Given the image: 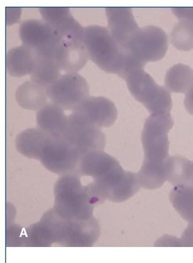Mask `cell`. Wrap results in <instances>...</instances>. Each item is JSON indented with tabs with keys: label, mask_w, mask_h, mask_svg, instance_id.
Wrapping results in <instances>:
<instances>
[{
	"label": "cell",
	"mask_w": 193,
	"mask_h": 263,
	"mask_svg": "<svg viewBox=\"0 0 193 263\" xmlns=\"http://www.w3.org/2000/svg\"><path fill=\"white\" fill-rule=\"evenodd\" d=\"M22 9L21 8H11V7H6V24L7 25H12L14 23H17L20 18Z\"/></svg>",
	"instance_id": "d4e9b609"
},
{
	"label": "cell",
	"mask_w": 193,
	"mask_h": 263,
	"mask_svg": "<svg viewBox=\"0 0 193 263\" xmlns=\"http://www.w3.org/2000/svg\"><path fill=\"white\" fill-rule=\"evenodd\" d=\"M124 80L132 97L151 114H170L172 107L171 95L166 87L156 83L144 69L131 71Z\"/></svg>",
	"instance_id": "8992f818"
},
{
	"label": "cell",
	"mask_w": 193,
	"mask_h": 263,
	"mask_svg": "<svg viewBox=\"0 0 193 263\" xmlns=\"http://www.w3.org/2000/svg\"><path fill=\"white\" fill-rule=\"evenodd\" d=\"M108 30L119 46L126 50L128 43L139 30L130 7H107Z\"/></svg>",
	"instance_id": "4fadbf2b"
},
{
	"label": "cell",
	"mask_w": 193,
	"mask_h": 263,
	"mask_svg": "<svg viewBox=\"0 0 193 263\" xmlns=\"http://www.w3.org/2000/svg\"><path fill=\"white\" fill-rule=\"evenodd\" d=\"M80 178L75 174L64 175L55 185L54 210L66 220L84 221L93 218L95 204Z\"/></svg>",
	"instance_id": "277c9868"
},
{
	"label": "cell",
	"mask_w": 193,
	"mask_h": 263,
	"mask_svg": "<svg viewBox=\"0 0 193 263\" xmlns=\"http://www.w3.org/2000/svg\"><path fill=\"white\" fill-rule=\"evenodd\" d=\"M61 71L55 60L36 58L31 81L47 89L62 76Z\"/></svg>",
	"instance_id": "ffe728a7"
},
{
	"label": "cell",
	"mask_w": 193,
	"mask_h": 263,
	"mask_svg": "<svg viewBox=\"0 0 193 263\" xmlns=\"http://www.w3.org/2000/svg\"><path fill=\"white\" fill-rule=\"evenodd\" d=\"M72 112L100 129L112 126L118 116L117 109L113 102L102 97H88Z\"/></svg>",
	"instance_id": "7c38bea8"
},
{
	"label": "cell",
	"mask_w": 193,
	"mask_h": 263,
	"mask_svg": "<svg viewBox=\"0 0 193 263\" xmlns=\"http://www.w3.org/2000/svg\"><path fill=\"white\" fill-rule=\"evenodd\" d=\"M20 38L24 45L33 51L37 58L55 60L59 37L44 20H27L19 29Z\"/></svg>",
	"instance_id": "52a82bcc"
},
{
	"label": "cell",
	"mask_w": 193,
	"mask_h": 263,
	"mask_svg": "<svg viewBox=\"0 0 193 263\" xmlns=\"http://www.w3.org/2000/svg\"><path fill=\"white\" fill-rule=\"evenodd\" d=\"M48 99L72 112L88 97L90 87L87 80L78 72H66L46 89Z\"/></svg>",
	"instance_id": "ba28073f"
},
{
	"label": "cell",
	"mask_w": 193,
	"mask_h": 263,
	"mask_svg": "<svg viewBox=\"0 0 193 263\" xmlns=\"http://www.w3.org/2000/svg\"><path fill=\"white\" fill-rule=\"evenodd\" d=\"M155 245L161 247H182L180 239L169 235L163 236L159 239Z\"/></svg>",
	"instance_id": "cb8c5ba5"
},
{
	"label": "cell",
	"mask_w": 193,
	"mask_h": 263,
	"mask_svg": "<svg viewBox=\"0 0 193 263\" xmlns=\"http://www.w3.org/2000/svg\"><path fill=\"white\" fill-rule=\"evenodd\" d=\"M184 104L187 112L193 116V86L185 93Z\"/></svg>",
	"instance_id": "4316f807"
},
{
	"label": "cell",
	"mask_w": 193,
	"mask_h": 263,
	"mask_svg": "<svg viewBox=\"0 0 193 263\" xmlns=\"http://www.w3.org/2000/svg\"><path fill=\"white\" fill-rule=\"evenodd\" d=\"M39 11L42 19L52 27L71 14L68 7H40Z\"/></svg>",
	"instance_id": "7402d4cb"
},
{
	"label": "cell",
	"mask_w": 193,
	"mask_h": 263,
	"mask_svg": "<svg viewBox=\"0 0 193 263\" xmlns=\"http://www.w3.org/2000/svg\"><path fill=\"white\" fill-rule=\"evenodd\" d=\"M68 118V127L62 137L77 149L82 157L89 152L105 149L106 137L101 129L90 125L75 112Z\"/></svg>",
	"instance_id": "8fae6325"
},
{
	"label": "cell",
	"mask_w": 193,
	"mask_h": 263,
	"mask_svg": "<svg viewBox=\"0 0 193 263\" xmlns=\"http://www.w3.org/2000/svg\"><path fill=\"white\" fill-rule=\"evenodd\" d=\"M169 199L173 206L189 223H193V187L177 185L172 189Z\"/></svg>",
	"instance_id": "d6986e66"
},
{
	"label": "cell",
	"mask_w": 193,
	"mask_h": 263,
	"mask_svg": "<svg viewBox=\"0 0 193 263\" xmlns=\"http://www.w3.org/2000/svg\"><path fill=\"white\" fill-rule=\"evenodd\" d=\"M170 42L177 49L189 51L193 49V21L180 20L170 34Z\"/></svg>",
	"instance_id": "44dd1931"
},
{
	"label": "cell",
	"mask_w": 193,
	"mask_h": 263,
	"mask_svg": "<svg viewBox=\"0 0 193 263\" xmlns=\"http://www.w3.org/2000/svg\"><path fill=\"white\" fill-rule=\"evenodd\" d=\"M168 36L162 28L154 26L139 28L126 50L137 59L146 64L162 59L168 49Z\"/></svg>",
	"instance_id": "9c48e42d"
},
{
	"label": "cell",
	"mask_w": 193,
	"mask_h": 263,
	"mask_svg": "<svg viewBox=\"0 0 193 263\" xmlns=\"http://www.w3.org/2000/svg\"><path fill=\"white\" fill-rule=\"evenodd\" d=\"M173 125L170 114H151L145 121L142 135L144 159L138 174L140 186L144 189H157L167 180L168 134Z\"/></svg>",
	"instance_id": "6da1fadb"
},
{
	"label": "cell",
	"mask_w": 193,
	"mask_h": 263,
	"mask_svg": "<svg viewBox=\"0 0 193 263\" xmlns=\"http://www.w3.org/2000/svg\"><path fill=\"white\" fill-rule=\"evenodd\" d=\"M182 246L193 247V223H189L180 238Z\"/></svg>",
	"instance_id": "484cf974"
},
{
	"label": "cell",
	"mask_w": 193,
	"mask_h": 263,
	"mask_svg": "<svg viewBox=\"0 0 193 263\" xmlns=\"http://www.w3.org/2000/svg\"><path fill=\"white\" fill-rule=\"evenodd\" d=\"M36 119L37 128L55 137H62L68 127V118L64 109L51 102L37 111Z\"/></svg>",
	"instance_id": "5bb4252c"
},
{
	"label": "cell",
	"mask_w": 193,
	"mask_h": 263,
	"mask_svg": "<svg viewBox=\"0 0 193 263\" xmlns=\"http://www.w3.org/2000/svg\"><path fill=\"white\" fill-rule=\"evenodd\" d=\"M174 186L193 187V161L181 156L170 157L167 162V180Z\"/></svg>",
	"instance_id": "e0dca14e"
},
{
	"label": "cell",
	"mask_w": 193,
	"mask_h": 263,
	"mask_svg": "<svg viewBox=\"0 0 193 263\" xmlns=\"http://www.w3.org/2000/svg\"><path fill=\"white\" fill-rule=\"evenodd\" d=\"M165 84L169 92L186 93L193 86V70L188 65L176 64L167 72Z\"/></svg>",
	"instance_id": "ac0fdd59"
},
{
	"label": "cell",
	"mask_w": 193,
	"mask_h": 263,
	"mask_svg": "<svg viewBox=\"0 0 193 263\" xmlns=\"http://www.w3.org/2000/svg\"><path fill=\"white\" fill-rule=\"evenodd\" d=\"M36 57L31 49L22 45L9 50L6 55V69L14 77L31 75L35 68Z\"/></svg>",
	"instance_id": "9a60e30c"
},
{
	"label": "cell",
	"mask_w": 193,
	"mask_h": 263,
	"mask_svg": "<svg viewBox=\"0 0 193 263\" xmlns=\"http://www.w3.org/2000/svg\"><path fill=\"white\" fill-rule=\"evenodd\" d=\"M90 177L94 180L86 186L95 206L106 200L114 202L127 200L141 187L138 174L124 171L117 159L109 155L95 165Z\"/></svg>",
	"instance_id": "3957f363"
},
{
	"label": "cell",
	"mask_w": 193,
	"mask_h": 263,
	"mask_svg": "<svg viewBox=\"0 0 193 263\" xmlns=\"http://www.w3.org/2000/svg\"><path fill=\"white\" fill-rule=\"evenodd\" d=\"M84 30L79 28L57 34L59 42L55 61L62 70L78 72L89 59L83 43Z\"/></svg>",
	"instance_id": "30bf717a"
},
{
	"label": "cell",
	"mask_w": 193,
	"mask_h": 263,
	"mask_svg": "<svg viewBox=\"0 0 193 263\" xmlns=\"http://www.w3.org/2000/svg\"><path fill=\"white\" fill-rule=\"evenodd\" d=\"M46 89L32 81L21 85L16 92V99L22 108L38 111L48 103Z\"/></svg>",
	"instance_id": "2e32d148"
},
{
	"label": "cell",
	"mask_w": 193,
	"mask_h": 263,
	"mask_svg": "<svg viewBox=\"0 0 193 263\" xmlns=\"http://www.w3.org/2000/svg\"><path fill=\"white\" fill-rule=\"evenodd\" d=\"M83 43L89 59L104 71L125 79L131 71L144 69L146 64L119 46L107 27H84Z\"/></svg>",
	"instance_id": "7a4b0ae2"
},
{
	"label": "cell",
	"mask_w": 193,
	"mask_h": 263,
	"mask_svg": "<svg viewBox=\"0 0 193 263\" xmlns=\"http://www.w3.org/2000/svg\"><path fill=\"white\" fill-rule=\"evenodd\" d=\"M171 10L180 20L193 21V7H175Z\"/></svg>",
	"instance_id": "603a6c76"
},
{
	"label": "cell",
	"mask_w": 193,
	"mask_h": 263,
	"mask_svg": "<svg viewBox=\"0 0 193 263\" xmlns=\"http://www.w3.org/2000/svg\"><path fill=\"white\" fill-rule=\"evenodd\" d=\"M82 156L63 137L43 132L39 138L32 159L40 160L48 170L61 176L76 175Z\"/></svg>",
	"instance_id": "5b68a950"
}]
</instances>
